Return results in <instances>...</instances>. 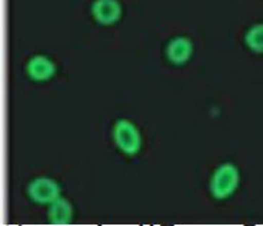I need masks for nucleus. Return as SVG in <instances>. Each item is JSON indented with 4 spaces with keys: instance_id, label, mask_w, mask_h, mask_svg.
<instances>
[{
    "instance_id": "nucleus-3",
    "label": "nucleus",
    "mask_w": 263,
    "mask_h": 226,
    "mask_svg": "<svg viewBox=\"0 0 263 226\" xmlns=\"http://www.w3.org/2000/svg\"><path fill=\"white\" fill-rule=\"evenodd\" d=\"M27 193L30 199L40 205L52 203L53 200L60 196V186L58 182L49 178H37L30 182L27 187Z\"/></svg>"
},
{
    "instance_id": "nucleus-2",
    "label": "nucleus",
    "mask_w": 263,
    "mask_h": 226,
    "mask_svg": "<svg viewBox=\"0 0 263 226\" xmlns=\"http://www.w3.org/2000/svg\"><path fill=\"white\" fill-rule=\"evenodd\" d=\"M113 139L116 146L126 155H136L140 150V133L138 127L135 126L129 120H118L113 127Z\"/></svg>"
},
{
    "instance_id": "nucleus-4",
    "label": "nucleus",
    "mask_w": 263,
    "mask_h": 226,
    "mask_svg": "<svg viewBox=\"0 0 263 226\" xmlns=\"http://www.w3.org/2000/svg\"><path fill=\"white\" fill-rule=\"evenodd\" d=\"M122 7L118 0H95L92 5V16L100 25H113L118 22Z\"/></svg>"
},
{
    "instance_id": "nucleus-5",
    "label": "nucleus",
    "mask_w": 263,
    "mask_h": 226,
    "mask_svg": "<svg viewBox=\"0 0 263 226\" xmlns=\"http://www.w3.org/2000/svg\"><path fill=\"white\" fill-rule=\"evenodd\" d=\"M193 52V45L187 37L184 36H178L169 42L166 47V56L171 60L173 65H183L186 63Z\"/></svg>"
},
{
    "instance_id": "nucleus-1",
    "label": "nucleus",
    "mask_w": 263,
    "mask_h": 226,
    "mask_svg": "<svg viewBox=\"0 0 263 226\" xmlns=\"http://www.w3.org/2000/svg\"><path fill=\"white\" fill-rule=\"evenodd\" d=\"M240 182V173L233 163H223L213 172L211 192L215 199H226L233 195Z\"/></svg>"
},
{
    "instance_id": "nucleus-6",
    "label": "nucleus",
    "mask_w": 263,
    "mask_h": 226,
    "mask_svg": "<svg viewBox=\"0 0 263 226\" xmlns=\"http://www.w3.org/2000/svg\"><path fill=\"white\" fill-rule=\"evenodd\" d=\"M27 74L36 82H45L56 73V66L46 56H33L27 63Z\"/></svg>"
},
{
    "instance_id": "nucleus-8",
    "label": "nucleus",
    "mask_w": 263,
    "mask_h": 226,
    "mask_svg": "<svg viewBox=\"0 0 263 226\" xmlns=\"http://www.w3.org/2000/svg\"><path fill=\"white\" fill-rule=\"evenodd\" d=\"M245 43L252 52L263 53V23H257L250 27L245 34Z\"/></svg>"
},
{
    "instance_id": "nucleus-7",
    "label": "nucleus",
    "mask_w": 263,
    "mask_h": 226,
    "mask_svg": "<svg viewBox=\"0 0 263 226\" xmlns=\"http://www.w3.org/2000/svg\"><path fill=\"white\" fill-rule=\"evenodd\" d=\"M47 218L53 225H67L72 220V205L65 198H58L50 203Z\"/></svg>"
}]
</instances>
